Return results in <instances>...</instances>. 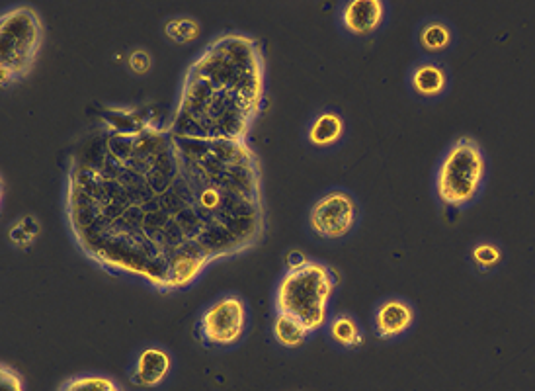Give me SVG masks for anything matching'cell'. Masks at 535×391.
Returning a JSON list of instances; mask_svg holds the SVG:
<instances>
[{
	"label": "cell",
	"mask_w": 535,
	"mask_h": 391,
	"mask_svg": "<svg viewBox=\"0 0 535 391\" xmlns=\"http://www.w3.org/2000/svg\"><path fill=\"white\" fill-rule=\"evenodd\" d=\"M127 67L133 75L137 77H145L151 73L153 69V57L149 53V49L145 47H135L127 53Z\"/></svg>",
	"instance_id": "cell-20"
},
{
	"label": "cell",
	"mask_w": 535,
	"mask_h": 391,
	"mask_svg": "<svg viewBox=\"0 0 535 391\" xmlns=\"http://www.w3.org/2000/svg\"><path fill=\"white\" fill-rule=\"evenodd\" d=\"M0 391H26L22 374L4 362L0 366Z\"/></svg>",
	"instance_id": "cell-21"
},
{
	"label": "cell",
	"mask_w": 535,
	"mask_h": 391,
	"mask_svg": "<svg viewBox=\"0 0 535 391\" xmlns=\"http://www.w3.org/2000/svg\"><path fill=\"white\" fill-rule=\"evenodd\" d=\"M346 130V120L338 110L323 108L309 120L303 137L309 147L317 151H329L342 143Z\"/></svg>",
	"instance_id": "cell-12"
},
{
	"label": "cell",
	"mask_w": 535,
	"mask_h": 391,
	"mask_svg": "<svg viewBox=\"0 0 535 391\" xmlns=\"http://www.w3.org/2000/svg\"><path fill=\"white\" fill-rule=\"evenodd\" d=\"M57 391H124V388L104 374H79L67 378Z\"/></svg>",
	"instance_id": "cell-18"
},
{
	"label": "cell",
	"mask_w": 535,
	"mask_h": 391,
	"mask_svg": "<svg viewBox=\"0 0 535 391\" xmlns=\"http://www.w3.org/2000/svg\"><path fill=\"white\" fill-rule=\"evenodd\" d=\"M416 311L405 298H385L373 309V333L381 341H397L414 327Z\"/></svg>",
	"instance_id": "cell-9"
},
{
	"label": "cell",
	"mask_w": 535,
	"mask_h": 391,
	"mask_svg": "<svg viewBox=\"0 0 535 391\" xmlns=\"http://www.w3.org/2000/svg\"><path fill=\"white\" fill-rule=\"evenodd\" d=\"M407 88L414 98L434 102L446 96L450 88L448 67L432 57L418 59L407 73Z\"/></svg>",
	"instance_id": "cell-10"
},
{
	"label": "cell",
	"mask_w": 535,
	"mask_h": 391,
	"mask_svg": "<svg viewBox=\"0 0 535 391\" xmlns=\"http://www.w3.org/2000/svg\"><path fill=\"white\" fill-rule=\"evenodd\" d=\"M202 34V24L188 14L170 16L163 22V36L170 44L188 45L196 42Z\"/></svg>",
	"instance_id": "cell-16"
},
{
	"label": "cell",
	"mask_w": 535,
	"mask_h": 391,
	"mask_svg": "<svg viewBox=\"0 0 535 391\" xmlns=\"http://www.w3.org/2000/svg\"><path fill=\"white\" fill-rule=\"evenodd\" d=\"M266 102V55L243 32H221L188 63L170 120L209 139H250Z\"/></svg>",
	"instance_id": "cell-2"
},
{
	"label": "cell",
	"mask_w": 535,
	"mask_h": 391,
	"mask_svg": "<svg viewBox=\"0 0 535 391\" xmlns=\"http://www.w3.org/2000/svg\"><path fill=\"white\" fill-rule=\"evenodd\" d=\"M327 335L336 347L346 348V350H358L364 347L366 335L360 325V321L352 313H338L330 317L327 323Z\"/></svg>",
	"instance_id": "cell-14"
},
{
	"label": "cell",
	"mask_w": 535,
	"mask_h": 391,
	"mask_svg": "<svg viewBox=\"0 0 535 391\" xmlns=\"http://www.w3.org/2000/svg\"><path fill=\"white\" fill-rule=\"evenodd\" d=\"M389 18V4L383 0H350L342 2L336 12L338 28L356 40H368L379 34Z\"/></svg>",
	"instance_id": "cell-8"
},
{
	"label": "cell",
	"mask_w": 535,
	"mask_h": 391,
	"mask_svg": "<svg viewBox=\"0 0 535 391\" xmlns=\"http://www.w3.org/2000/svg\"><path fill=\"white\" fill-rule=\"evenodd\" d=\"M65 219L100 268L159 292L256 247L262 169L250 139H209L133 106L106 108L67 157Z\"/></svg>",
	"instance_id": "cell-1"
},
{
	"label": "cell",
	"mask_w": 535,
	"mask_h": 391,
	"mask_svg": "<svg viewBox=\"0 0 535 391\" xmlns=\"http://www.w3.org/2000/svg\"><path fill=\"white\" fill-rule=\"evenodd\" d=\"M358 221L360 204L354 194L344 188H330L313 202L307 225L323 241H340L356 229Z\"/></svg>",
	"instance_id": "cell-7"
},
{
	"label": "cell",
	"mask_w": 535,
	"mask_h": 391,
	"mask_svg": "<svg viewBox=\"0 0 535 391\" xmlns=\"http://www.w3.org/2000/svg\"><path fill=\"white\" fill-rule=\"evenodd\" d=\"M45 42L42 14L32 4H12L0 14V85L24 81L36 67Z\"/></svg>",
	"instance_id": "cell-4"
},
{
	"label": "cell",
	"mask_w": 535,
	"mask_h": 391,
	"mask_svg": "<svg viewBox=\"0 0 535 391\" xmlns=\"http://www.w3.org/2000/svg\"><path fill=\"white\" fill-rule=\"evenodd\" d=\"M471 261L481 272L494 270L502 262V249L493 241H481L471 251Z\"/></svg>",
	"instance_id": "cell-19"
},
{
	"label": "cell",
	"mask_w": 535,
	"mask_h": 391,
	"mask_svg": "<svg viewBox=\"0 0 535 391\" xmlns=\"http://www.w3.org/2000/svg\"><path fill=\"white\" fill-rule=\"evenodd\" d=\"M336 286V272L325 262L309 261L286 268L274 288V311L299 319L315 335L329 323Z\"/></svg>",
	"instance_id": "cell-3"
},
{
	"label": "cell",
	"mask_w": 535,
	"mask_h": 391,
	"mask_svg": "<svg viewBox=\"0 0 535 391\" xmlns=\"http://www.w3.org/2000/svg\"><path fill=\"white\" fill-rule=\"evenodd\" d=\"M311 331L295 317L286 315V313H276L272 319V337L280 347L301 348L307 345L311 339Z\"/></svg>",
	"instance_id": "cell-15"
},
{
	"label": "cell",
	"mask_w": 535,
	"mask_h": 391,
	"mask_svg": "<svg viewBox=\"0 0 535 391\" xmlns=\"http://www.w3.org/2000/svg\"><path fill=\"white\" fill-rule=\"evenodd\" d=\"M487 180V157L483 147L469 135L457 137L436 169V196L448 208L471 206Z\"/></svg>",
	"instance_id": "cell-5"
},
{
	"label": "cell",
	"mask_w": 535,
	"mask_h": 391,
	"mask_svg": "<svg viewBox=\"0 0 535 391\" xmlns=\"http://www.w3.org/2000/svg\"><path fill=\"white\" fill-rule=\"evenodd\" d=\"M309 261H311V259H307L303 251H291L288 255V259H286V266H288V268H297V266H303L305 262Z\"/></svg>",
	"instance_id": "cell-22"
},
{
	"label": "cell",
	"mask_w": 535,
	"mask_h": 391,
	"mask_svg": "<svg viewBox=\"0 0 535 391\" xmlns=\"http://www.w3.org/2000/svg\"><path fill=\"white\" fill-rule=\"evenodd\" d=\"M6 237H8V243L18 249V251H26L30 249L36 239L40 237V221L34 218V216H24V218H18L16 221H12L8 225V231H6Z\"/></svg>",
	"instance_id": "cell-17"
},
{
	"label": "cell",
	"mask_w": 535,
	"mask_h": 391,
	"mask_svg": "<svg viewBox=\"0 0 535 391\" xmlns=\"http://www.w3.org/2000/svg\"><path fill=\"white\" fill-rule=\"evenodd\" d=\"M250 327V309L241 294L225 292L202 307L196 317L194 335L209 350L239 347Z\"/></svg>",
	"instance_id": "cell-6"
},
{
	"label": "cell",
	"mask_w": 535,
	"mask_h": 391,
	"mask_svg": "<svg viewBox=\"0 0 535 391\" xmlns=\"http://www.w3.org/2000/svg\"><path fill=\"white\" fill-rule=\"evenodd\" d=\"M414 42L418 49L426 55H442L448 53L455 44V30L446 18L432 16L418 24L414 32Z\"/></svg>",
	"instance_id": "cell-13"
},
{
	"label": "cell",
	"mask_w": 535,
	"mask_h": 391,
	"mask_svg": "<svg viewBox=\"0 0 535 391\" xmlns=\"http://www.w3.org/2000/svg\"><path fill=\"white\" fill-rule=\"evenodd\" d=\"M172 372V354L161 345L141 348L129 368V382L143 390L163 386Z\"/></svg>",
	"instance_id": "cell-11"
}]
</instances>
